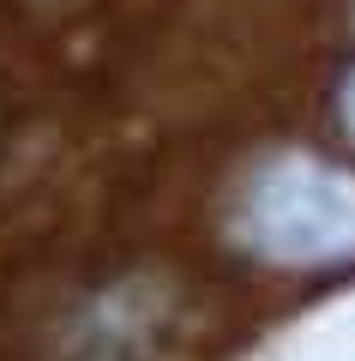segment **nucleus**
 <instances>
[{"mask_svg": "<svg viewBox=\"0 0 355 361\" xmlns=\"http://www.w3.org/2000/svg\"><path fill=\"white\" fill-rule=\"evenodd\" d=\"M241 235L265 259L319 265L355 253V175L319 157H277L241 199Z\"/></svg>", "mask_w": 355, "mask_h": 361, "instance_id": "obj_1", "label": "nucleus"}, {"mask_svg": "<svg viewBox=\"0 0 355 361\" xmlns=\"http://www.w3.org/2000/svg\"><path fill=\"white\" fill-rule=\"evenodd\" d=\"M337 115H343V127L355 133V73L343 78V90H337Z\"/></svg>", "mask_w": 355, "mask_h": 361, "instance_id": "obj_2", "label": "nucleus"}]
</instances>
